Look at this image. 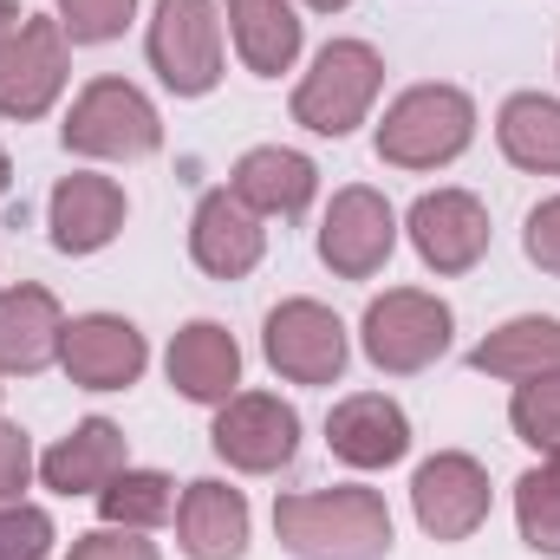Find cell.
<instances>
[{
    "mask_svg": "<svg viewBox=\"0 0 560 560\" xmlns=\"http://www.w3.org/2000/svg\"><path fill=\"white\" fill-rule=\"evenodd\" d=\"M59 365H66V378L85 385V392H125V385L143 378L150 346H143V332L131 319H118V313H85V319H72L66 339H59Z\"/></svg>",
    "mask_w": 560,
    "mask_h": 560,
    "instance_id": "cell-12",
    "label": "cell"
},
{
    "mask_svg": "<svg viewBox=\"0 0 560 560\" xmlns=\"http://www.w3.org/2000/svg\"><path fill=\"white\" fill-rule=\"evenodd\" d=\"M326 443H332V456L352 463V469H392V463L411 450V418H405L385 392H359V398H339V405H332Z\"/></svg>",
    "mask_w": 560,
    "mask_h": 560,
    "instance_id": "cell-15",
    "label": "cell"
},
{
    "mask_svg": "<svg viewBox=\"0 0 560 560\" xmlns=\"http://www.w3.org/2000/svg\"><path fill=\"white\" fill-rule=\"evenodd\" d=\"M275 535L300 560H385L392 509L378 489H306L275 502Z\"/></svg>",
    "mask_w": 560,
    "mask_h": 560,
    "instance_id": "cell-1",
    "label": "cell"
},
{
    "mask_svg": "<svg viewBox=\"0 0 560 560\" xmlns=\"http://www.w3.org/2000/svg\"><path fill=\"white\" fill-rule=\"evenodd\" d=\"M495 143L515 170H535V176H560V105L541 92H515L495 118Z\"/></svg>",
    "mask_w": 560,
    "mask_h": 560,
    "instance_id": "cell-24",
    "label": "cell"
},
{
    "mask_svg": "<svg viewBox=\"0 0 560 560\" xmlns=\"http://www.w3.org/2000/svg\"><path fill=\"white\" fill-rule=\"evenodd\" d=\"M469 365L476 372H489V378H560V319H541V313H528V319H509V326H495L476 352H469Z\"/></svg>",
    "mask_w": 560,
    "mask_h": 560,
    "instance_id": "cell-22",
    "label": "cell"
},
{
    "mask_svg": "<svg viewBox=\"0 0 560 560\" xmlns=\"http://www.w3.org/2000/svg\"><path fill=\"white\" fill-rule=\"evenodd\" d=\"M509 423L541 456H560V378H522L515 405H509Z\"/></svg>",
    "mask_w": 560,
    "mask_h": 560,
    "instance_id": "cell-27",
    "label": "cell"
},
{
    "mask_svg": "<svg viewBox=\"0 0 560 560\" xmlns=\"http://www.w3.org/2000/svg\"><path fill=\"white\" fill-rule=\"evenodd\" d=\"M66 85V33L59 20H13L0 33V118H46Z\"/></svg>",
    "mask_w": 560,
    "mask_h": 560,
    "instance_id": "cell-7",
    "label": "cell"
},
{
    "mask_svg": "<svg viewBox=\"0 0 560 560\" xmlns=\"http://www.w3.org/2000/svg\"><path fill=\"white\" fill-rule=\"evenodd\" d=\"M359 339H365V359L378 372H398V378L423 372L450 352V306L436 293H418V287H392L385 300L365 306Z\"/></svg>",
    "mask_w": 560,
    "mask_h": 560,
    "instance_id": "cell-5",
    "label": "cell"
},
{
    "mask_svg": "<svg viewBox=\"0 0 560 560\" xmlns=\"http://www.w3.org/2000/svg\"><path fill=\"white\" fill-rule=\"evenodd\" d=\"M229 189L255 209V215H300L319 189V170L300 156V150H280V143H261L235 163Z\"/></svg>",
    "mask_w": 560,
    "mask_h": 560,
    "instance_id": "cell-21",
    "label": "cell"
},
{
    "mask_svg": "<svg viewBox=\"0 0 560 560\" xmlns=\"http://www.w3.org/2000/svg\"><path fill=\"white\" fill-rule=\"evenodd\" d=\"M170 385L189 405H229L235 385H242V346H235V332L215 326V319H189L170 339Z\"/></svg>",
    "mask_w": 560,
    "mask_h": 560,
    "instance_id": "cell-16",
    "label": "cell"
},
{
    "mask_svg": "<svg viewBox=\"0 0 560 560\" xmlns=\"http://www.w3.org/2000/svg\"><path fill=\"white\" fill-rule=\"evenodd\" d=\"M261 346H268V365L293 385H332L346 372V326L319 300H280L268 313Z\"/></svg>",
    "mask_w": 560,
    "mask_h": 560,
    "instance_id": "cell-8",
    "label": "cell"
},
{
    "mask_svg": "<svg viewBox=\"0 0 560 560\" xmlns=\"http://www.w3.org/2000/svg\"><path fill=\"white\" fill-rule=\"evenodd\" d=\"M52 555V515L26 502H0V560H46Z\"/></svg>",
    "mask_w": 560,
    "mask_h": 560,
    "instance_id": "cell-29",
    "label": "cell"
},
{
    "mask_svg": "<svg viewBox=\"0 0 560 560\" xmlns=\"http://www.w3.org/2000/svg\"><path fill=\"white\" fill-rule=\"evenodd\" d=\"M59 339H66V319H59V300L46 287L0 293V372H13V378L46 372L59 359Z\"/></svg>",
    "mask_w": 560,
    "mask_h": 560,
    "instance_id": "cell-20",
    "label": "cell"
},
{
    "mask_svg": "<svg viewBox=\"0 0 560 560\" xmlns=\"http://www.w3.org/2000/svg\"><path fill=\"white\" fill-rule=\"evenodd\" d=\"M98 515H105V528H138V535L163 528L176 515V482L163 469H125L98 489Z\"/></svg>",
    "mask_w": 560,
    "mask_h": 560,
    "instance_id": "cell-25",
    "label": "cell"
},
{
    "mask_svg": "<svg viewBox=\"0 0 560 560\" xmlns=\"http://www.w3.org/2000/svg\"><path fill=\"white\" fill-rule=\"evenodd\" d=\"M476 138V105L456 85H411L385 125H378V156L398 170H443Z\"/></svg>",
    "mask_w": 560,
    "mask_h": 560,
    "instance_id": "cell-3",
    "label": "cell"
},
{
    "mask_svg": "<svg viewBox=\"0 0 560 560\" xmlns=\"http://www.w3.org/2000/svg\"><path fill=\"white\" fill-rule=\"evenodd\" d=\"M66 560H156V548L143 541L138 528H92V535L72 541Z\"/></svg>",
    "mask_w": 560,
    "mask_h": 560,
    "instance_id": "cell-30",
    "label": "cell"
},
{
    "mask_svg": "<svg viewBox=\"0 0 560 560\" xmlns=\"http://www.w3.org/2000/svg\"><path fill=\"white\" fill-rule=\"evenodd\" d=\"M411 242H418L423 268H436V275H469V268L489 255V209H482L469 189L418 196V209H411Z\"/></svg>",
    "mask_w": 560,
    "mask_h": 560,
    "instance_id": "cell-13",
    "label": "cell"
},
{
    "mask_svg": "<svg viewBox=\"0 0 560 560\" xmlns=\"http://www.w3.org/2000/svg\"><path fill=\"white\" fill-rule=\"evenodd\" d=\"M313 13H339V7H352V0H306Z\"/></svg>",
    "mask_w": 560,
    "mask_h": 560,
    "instance_id": "cell-33",
    "label": "cell"
},
{
    "mask_svg": "<svg viewBox=\"0 0 560 560\" xmlns=\"http://www.w3.org/2000/svg\"><path fill=\"white\" fill-rule=\"evenodd\" d=\"M229 33L255 79H280L300 59V20L287 0H229Z\"/></svg>",
    "mask_w": 560,
    "mask_h": 560,
    "instance_id": "cell-23",
    "label": "cell"
},
{
    "mask_svg": "<svg viewBox=\"0 0 560 560\" xmlns=\"http://www.w3.org/2000/svg\"><path fill=\"white\" fill-rule=\"evenodd\" d=\"M378 85H385V59L365 39H332V46H319L313 72L293 92V125H306L313 138H346L365 125Z\"/></svg>",
    "mask_w": 560,
    "mask_h": 560,
    "instance_id": "cell-2",
    "label": "cell"
},
{
    "mask_svg": "<svg viewBox=\"0 0 560 560\" xmlns=\"http://www.w3.org/2000/svg\"><path fill=\"white\" fill-rule=\"evenodd\" d=\"M131 469V456H125V430L112 418H85L72 436H59L46 456H39V476H46V489H59V495H98L112 476H125Z\"/></svg>",
    "mask_w": 560,
    "mask_h": 560,
    "instance_id": "cell-19",
    "label": "cell"
},
{
    "mask_svg": "<svg viewBox=\"0 0 560 560\" xmlns=\"http://www.w3.org/2000/svg\"><path fill=\"white\" fill-rule=\"evenodd\" d=\"M163 143V118L125 79H92L72 112H66V150L79 156H105V163H138Z\"/></svg>",
    "mask_w": 560,
    "mask_h": 560,
    "instance_id": "cell-4",
    "label": "cell"
},
{
    "mask_svg": "<svg viewBox=\"0 0 560 560\" xmlns=\"http://www.w3.org/2000/svg\"><path fill=\"white\" fill-rule=\"evenodd\" d=\"M118 229H125V189L112 176L72 170L52 189V242H59V255H98Z\"/></svg>",
    "mask_w": 560,
    "mask_h": 560,
    "instance_id": "cell-17",
    "label": "cell"
},
{
    "mask_svg": "<svg viewBox=\"0 0 560 560\" xmlns=\"http://www.w3.org/2000/svg\"><path fill=\"white\" fill-rule=\"evenodd\" d=\"M138 0H59V33H72V46H105L131 26Z\"/></svg>",
    "mask_w": 560,
    "mask_h": 560,
    "instance_id": "cell-28",
    "label": "cell"
},
{
    "mask_svg": "<svg viewBox=\"0 0 560 560\" xmlns=\"http://www.w3.org/2000/svg\"><path fill=\"white\" fill-rule=\"evenodd\" d=\"M26 476H33V443L20 423H0V502H20Z\"/></svg>",
    "mask_w": 560,
    "mask_h": 560,
    "instance_id": "cell-31",
    "label": "cell"
},
{
    "mask_svg": "<svg viewBox=\"0 0 560 560\" xmlns=\"http://www.w3.org/2000/svg\"><path fill=\"white\" fill-rule=\"evenodd\" d=\"M7 183H13V163H7V150H0V196H7Z\"/></svg>",
    "mask_w": 560,
    "mask_h": 560,
    "instance_id": "cell-34",
    "label": "cell"
},
{
    "mask_svg": "<svg viewBox=\"0 0 560 560\" xmlns=\"http://www.w3.org/2000/svg\"><path fill=\"white\" fill-rule=\"evenodd\" d=\"M209 443H215L222 463H235V469H248V476H268L280 463H293V450H300V418H293V405H280L268 392H235V398L215 411Z\"/></svg>",
    "mask_w": 560,
    "mask_h": 560,
    "instance_id": "cell-11",
    "label": "cell"
},
{
    "mask_svg": "<svg viewBox=\"0 0 560 560\" xmlns=\"http://www.w3.org/2000/svg\"><path fill=\"white\" fill-rule=\"evenodd\" d=\"M515 522H522V541L535 555L560 560V456H548L541 469H528L515 482Z\"/></svg>",
    "mask_w": 560,
    "mask_h": 560,
    "instance_id": "cell-26",
    "label": "cell"
},
{
    "mask_svg": "<svg viewBox=\"0 0 560 560\" xmlns=\"http://www.w3.org/2000/svg\"><path fill=\"white\" fill-rule=\"evenodd\" d=\"M411 509H418V528L430 541H469L489 522V469L463 450L430 456L411 476Z\"/></svg>",
    "mask_w": 560,
    "mask_h": 560,
    "instance_id": "cell-9",
    "label": "cell"
},
{
    "mask_svg": "<svg viewBox=\"0 0 560 560\" xmlns=\"http://www.w3.org/2000/svg\"><path fill=\"white\" fill-rule=\"evenodd\" d=\"M13 20H20V13H13V7H0V33H7V26H13Z\"/></svg>",
    "mask_w": 560,
    "mask_h": 560,
    "instance_id": "cell-35",
    "label": "cell"
},
{
    "mask_svg": "<svg viewBox=\"0 0 560 560\" xmlns=\"http://www.w3.org/2000/svg\"><path fill=\"white\" fill-rule=\"evenodd\" d=\"M150 66L176 98H202L222 79V13L215 0H156Z\"/></svg>",
    "mask_w": 560,
    "mask_h": 560,
    "instance_id": "cell-6",
    "label": "cell"
},
{
    "mask_svg": "<svg viewBox=\"0 0 560 560\" xmlns=\"http://www.w3.org/2000/svg\"><path fill=\"white\" fill-rule=\"evenodd\" d=\"M398 248V215L378 189H339L319 229V261L339 280H372Z\"/></svg>",
    "mask_w": 560,
    "mask_h": 560,
    "instance_id": "cell-10",
    "label": "cell"
},
{
    "mask_svg": "<svg viewBox=\"0 0 560 560\" xmlns=\"http://www.w3.org/2000/svg\"><path fill=\"white\" fill-rule=\"evenodd\" d=\"M176 541L189 560H242L248 555V502L229 482H189L176 502Z\"/></svg>",
    "mask_w": 560,
    "mask_h": 560,
    "instance_id": "cell-18",
    "label": "cell"
},
{
    "mask_svg": "<svg viewBox=\"0 0 560 560\" xmlns=\"http://www.w3.org/2000/svg\"><path fill=\"white\" fill-rule=\"evenodd\" d=\"M261 248H268V229L261 215L235 196V189H209L196 202V222H189V255L196 268L215 280H242L261 268Z\"/></svg>",
    "mask_w": 560,
    "mask_h": 560,
    "instance_id": "cell-14",
    "label": "cell"
},
{
    "mask_svg": "<svg viewBox=\"0 0 560 560\" xmlns=\"http://www.w3.org/2000/svg\"><path fill=\"white\" fill-rule=\"evenodd\" d=\"M528 261L541 275H560V196H548L535 215H528Z\"/></svg>",
    "mask_w": 560,
    "mask_h": 560,
    "instance_id": "cell-32",
    "label": "cell"
}]
</instances>
